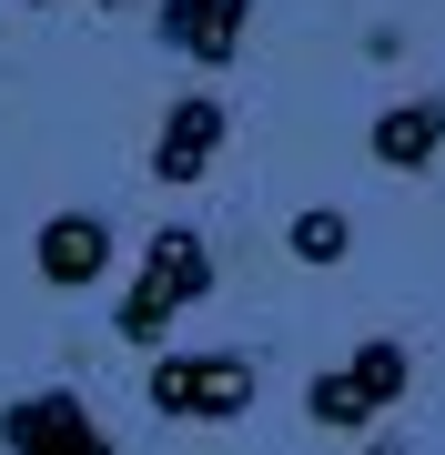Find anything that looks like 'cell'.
I'll return each instance as SVG.
<instances>
[{
	"label": "cell",
	"instance_id": "cell-1",
	"mask_svg": "<svg viewBox=\"0 0 445 455\" xmlns=\"http://www.w3.org/2000/svg\"><path fill=\"white\" fill-rule=\"evenodd\" d=\"M213 283H223V274H213V243H203L193 223H163V233L142 243V274L122 283V304H112V334L142 344V355H163V334H172Z\"/></svg>",
	"mask_w": 445,
	"mask_h": 455
},
{
	"label": "cell",
	"instance_id": "cell-2",
	"mask_svg": "<svg viewBox=\"0 0 445 455\" xmlns=\"http://www.w3.org/2000/svg\"><path fill=\"white\" fill-rule=\"evenodd\" d=\"M405 395H415V355H405L395 334H364L345 364H324V374L304 385V415L324 425V435H375Z\"/></svg>",
	"mask_w": 445,
	"mask_h": 455
},
{
	"label": "cell",
	"instance_id": "cell-3",
	"mask_svg": "<svg viewBox=\"0 0 445 455\" xmlns=\"http://www.w3.org/2000/svg\"><path fill=\"white\" fill-rule=\"evenodd\" d=\"M253 355H152L142 374V395H152V415H172V425H233L253 405Z\"/></svg>",
	"mask_w": 445,
	"mask_h": 455
},
{
	"label": "cell",
	"instance_id": "cell-4",
	"mask_svg": "<svg viewBox=\"0 0 445 455\" xmlns=\"http://www.w3.org/2000/svg\"><path fill=\"white\" fill-rule=\"evenodd\" d=\"M0 455H122V445L101 435V415L71 385H41V395L0 405Z\"/></svg>",
	"mask_w": 445,
	"mask_h": 455
},
{
	"label": "cell",
	"instance_id": "cell-5",
	"mask_svg": "<svg viewBox=\"0 0 445 455\" xmlns=\"http://www.w3.org/2000/svg\"><path fill=\"white\" fill-rule=\"evenodd\" d=\"M223 142H233V112H223V92H182L163 122H152V182H163V193H193L203 172L223 163Z\"/></svg>",
	"mask_w": 445,
	"mask_h": 455
},
{
	"label": "cell",
	"instance_id": "cell-6",
	"mask_svg": "<svg viewBox=\"0 0 445 455\" xmlns=\"http://www.w3.org/2000/svg\"><path fill=\"white\" fill-rule=\"evenodd\" d=\"M243 31H253V0H163L152 11V41L193 71H233L243 61Z\"/></svg>",
	"mask_w": 445,
	"mask_h": 455
},
{
	"label": "cell",
	"instance_id": "cell-7",
	"mask_svg": "<svg viewBox=\"0 0 445 455\" xmlns=\"http://www.w3.org/2000/svg\"><path fill=\"white\" fill-rule=\"evenodd\" d=\"M112 223H101V212H82V203H71V212H51V223L31 233V274L51 283V293H82V283H101V274H112Z\"/></svg>",
	"mask_w": 445,
	"mask_h": 455
},
{
	"label": "cell",
	"instance_id": "cell-8",
	"mask_svg": "<svg viewBox=\"0 0 445 455\" xmlns=\"http://www.w3.org/2000/svg\"><path fill=\"white\" fill-rule=\"evenodd\" d=\"M364 152H375V172H425L435 152H445V92L385 101V112L364 122Z\"/></svg>",
	"mask_w": 445,
	"mask_h": 455
},
{
	"label": "cell",
	"instance_id": "cell-9",
	"mask_svg": "<svg viewBox=\"0 0 445 455\" xmlns=\"http://www.w3.org/2000/svg\"><path fill=\"white\" fill-rule=\"evenodd\" d=\"M283 253H294L304 274H334V263L354 253V212L345 203H304L294 223H283Z\"/></svg>",
	"mask_w": 445,
	"mask_h": 455
},
{
	"label": "cell",
	"instance_id": "cell-10",
	"mask_svg": "<svg viewBox=\"0 0 445 455\" xmlns=\"http://www.w3.org/2000/svg\"><path fill=\"white\" fill-rule=\"evenodd\" d=\"M364 455H405V445H395V435H375V445H364Z\"/></svg>",
	"mask_w": 445,
	"mask_h": 455
},
{
	"label": "cell",
	"instance_id": "cell-11",
	"mask_svg": "<svg viewBox=\"0 0 445 455\" xmlns=\"http://www.w3.org/2000/svg\"><path fill=\"white\" fill-rule=\"evenodd\" d=\"M101 11H122V0H101Z\"/></svg>",
	"mask_w": 445,
	"mask_h": 455
},
{
	"label": "cell",
	"instance_id": "cell-12",
	"mask_svg": "<svg viewBox=\"0 0 445 455\" xmlns=\"http://www.w3.org/2000/svg\"><path fill=\"white\" fill-rule=\"evenodd\" d=\"M20 11H41V0H20Z\"/></svg>",
	"mask_w": 445,
	"mask_h": 455
}]
</instances>
